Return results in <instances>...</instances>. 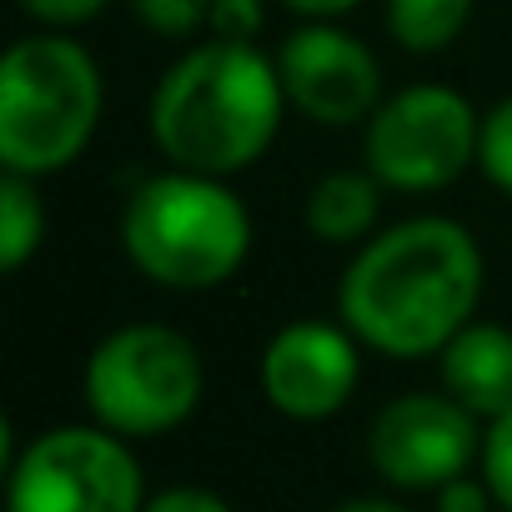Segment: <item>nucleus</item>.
Segmentation results:
<instances>
[{
    "label": "nucleus",
    "mask_w": 512,
    "mask_h": 512,
    "mask_svg": "<svg viewBox=\"0 0 512 512\" xmlns=\"http://www.w3.org/2000/svg\"><path fill=\"white\" fill-rule=\"evenodd\" d=\"M477 166H482V176H487L502 196H512V96L497 101V106L482 116Z\"/></svg>",
    "instance_id": "nucleus-15"
},
{
    "label": "nucleus",
    "mask_w": 512,
    "mask_h": 512,
    "mask_svg": "<svg viewBox=\"0 0 512 512\" xmlns=\"http://www.w3.org/2000/svg\"><path fill=\"white\" fill-rule=\"evenodd\" d=\"M497 512H502V507H497Z\"/></svg>",
    "instance_id": "nucleus-24"
},
{
    "label": "nucleus",
    "mask_w": 512,
    "mask_h": 512,
    "mask_svg": "<svg viewBox=\"0 0 512 512\" xmlns=\"http://www.w3.org/2000/svg\"><path fill=\"white\" fill-rule=\"evenodd\" d=\"M482 302V251L467 226L447 216H412L372 241L337 287L342 327L382 357H437Z\"/></svg>",
    "instance_id": "nucleus-1"
},
{
    "label": "nucleus",
    "mask_w": 512,
    "mask_h": 512,
    "mask_svg": "<svg viewBox=\"0 0 512 512\" xmlns=\"http://www.w3.org/2000/svg\"><path fill=\"white\" fill-rule=\"evenodd\" d=\"M256 377H262V397L272 412L292 422H327L352 402L362 377V352L342 322L302 317L267 342Z\"/></svg>",
    "instance_id": "nucleus-10"
},
{
    "label": "nucleus",
    "mask_w": 512,
    "mask_h": 512,
    "mask_svg": "<svg viewBox=\"0 0 512 512\" xmlns=\"http://www.w3.org/2000/svg\"><path fill=\"white\" fill-rule=\"evenodd\" d=\"M111 0H21V11L31 21H41L46 31H71V26H86L96 21Z\"/></svg>",
    "instance_id": "nucleus-19"
},
{
    "label": "nucleus",
    "mask_w": 512,
    "mask_h": 512,
    "mask_svg": "<svg viewBox=\"0 0 512 512\" xmlns=\"http://www.w3.org/2000/svg\"><path fill=\"white\" fill-rule=\"evenodd\" d=\"M46 241V206L36 181L26 176H0V272H21Z\"/></svg>",
    "instance_id": "nucleus-14"
},
{
    "label": "nucleus",
    "mask_w": 512,
    "mask_h": 512,
    "mask_svg": "<svg viewBox=\"0 0 512 512\" xmlns=\"http://www.w3.org/2000/svg\"><path fill=\"white\" fill-rule=\"evenodd\" d=\"M282 76L256 46H191L151 91V141L176 171L236 176L256 166L282 131Z\"/></svg>",
    "instance_id": "nucleus-2"
},
{
    "label": "nucleus",
    "mask_w": 512,
    "mask_h": 512,
    "mask_svg": "<svg viewBox=\"0 0 512 512\" xmlns=\"http://www.w3.org/2000/svg\"><path fill=\"white\" fill-rule=\"evenodd\" d=\"M367 462L387 487L437 492L482 462V417L447 392L392 397L367 427Z\"/></svg>",
    "instance_id": "nucleus-8"
},
{
    "label": "nucleus",
    "mask_w": 512,
    "mask_h": 512,
    "mask_svg": "<svg viewBox=\"0 0 512 512\" xmlns=\"http://www.w3.org/2000/svg\"><path fill=\"white\" fill-rule=\"evenodd\" d=\"M146 31L166 36V41H186L211 21V0H131Z\"/></svg>",
    "instance_id": "nucleus-16"
},
{
    "label": "nucleus",
    "mask_w": 512,
    "mask_h": 512,
    "mask_svg": "<svg viewBox=\"0 0 512 512\" xmlns=\"http://www.w3.org/2000/svg\"><path fill=\"white\" fill-rule=\"evenodd\" d=\"M337 512H407L402 502H387V497H352V502H342Z\"/></svg>",
    "instance_id": "nucleus-23"
},
{
    "label": "nucleus",
    "mask_w": 512,
    "mask_h": 512,
    "mask_svg": "<svg viewBox=\"0 0 512 512\" xmlns=\"http://www.w3.org/2000/svg\"><path fill=\"white\" fill-rule=\"evenodd\" d=\"M211 41L231 46H256V36L267 31V0H211Z\"/></svg>",
    "instance_id": "nucleus-17"
},
{
    "label": "nucleus",
    "mask_w": 512,
    "mask_h": 512,
    "mask_svg": "<svg viewBox=\"0 0 512 512\" xmlns=\"http://www.w3.org/2000/svg\"><path fill=\"white\" fill-rule=\"evenodd\" d=\"M86 407L116 437L176 432L206 392V367L191 337L161 322H131L96 342L86 362Z\"/></svg>",
    "instance_id": "nucleus-5"
},
{
    "label": "nucleus",
    "mask_w": 512,
    "mask_h": 512,
    "mask_svg": "<svg viewBox=\"0 0 512 512\" xmlns=\"http://www.w3.org/2000/svg\"><path fill=\"white\" fill-rule=\"evenodd\" d=\"M472 21V0H387V36L412 56L447 51Z\"/></svg>",
    "instance_id": "nucleus-13"
},
{
    "label": "nucleus",
    "mask_w": 512,
    "mask_h": 512,
    "mask_svg": "<svg viewBox=\"0 0 512 512\" xmlns=\"http://www.w3.org/2000/svg\"><path fill=\"white\" fill-rule=\"evenodd\" d=\"M96 56L66 31L21 36L0 61V166L26 181L66 171L101 126Z\"/></svg>",
    "instance_id": "nucleus-4"
},
{
    "label": "nucleus",
    "mask_w": 512,
    "mask_h": 512,
    "mask_svg": "<svg viewBox=\"0 0 512 512\" xmlns=\"http://www.w3.org/2000/svg\"><path fill=\"white\" fill-rule=\"evenodd\" d=\"M482 116L452 86H407L367 121V171L387 191H442L477 166Z\"/></svg>",
    "instance_id": "nucleus-7"
},
{
    "label": "nucleus",
    "mask_w": 512,
    "mask_h": 512,
    "mask_svg": "<svg viewBox=\"0 0 512 512\" xmlns=\"http://www.w3.org/2000/svg\"><path fill=\"white\" fill-rule=\"evenodd\" d=\"M437 512H497V497H492L487 482H477V477L467 472V477L437 487Z\"/></svg>",
    "instance_id": "nucleus-21"
},
{
    "label": "nucleus",
    "mask_w": 512,
    "mask_h": 512,
    "mask_svg": "<svg viewBox=\"0 0 512 512\" xmlns=\"http://www.w3.org/2000/svg\"><path fill=\"white\" fill-rule=\"evenodd\" d=\"M272 61H277L287 106L317 126H357V121H372V111L382 106L377 56L332 21L297 26Z\"/></svg>",
    "instance_id": "nucleus-9"
},
{
    "label": "nucleus",
    "mask_w": 512,
    "mask_h": 512,
    "mask_svg": "<svg viewBox=\"0 0 512 512\" xmlns=\"http://www.w3.org/2000/svg\"><path fill=\"white\" fill-rule=\"evenodd\" d=\"M482 482L492 487L497 507L512 512V412L487 422L482 432Z\"/></svg>",
    "instance_id": "nucleus-18"
},
{
    "label": "nucleus",
    "mask_w": 512,
    "mask_h": 512,
    "mask_svg": "<svg viewBox=\"0 0 512 512\" xmlns=\"http://www.w3.org/2000/svg\"><path fill=\"white\" fill-rule=\"evenodd\" d=\"M282 6L297 11V16H307V21H337V16L357 11L362 0H282Z\"/></svg>",
    "instance_id": "nucleus-22"
},
{
    "label": "nucleus",
    "mask_w": 512,
    "mask_h": 512,
    "mask_svg": "<svg viewBox=\"0 0 512 512\" xmlns=\"http://www.w3.org/2000/svg\"><path fill=\"white\" fill-rule=\"evenodd\" d=\"M146 512H236V507L211 487L181 482V487H161L156 497H146Z\"/></svg>",
    "instance_id": "nucleus-20"
},
{
    "label": "nucleus",
    "mask_w": 512,
    "mask_h": 512,
    "mask_svg": "<svg viewBox=\"0 0 512 512\" xmlns=\"http://www.w3.org/2000/svg\"><path fill=\"white\" fill-rule=\"evenodd\" d=\"M121 251L166 292H211L246 267L251 211L226 181L171 166L131 191L121 211Z\"/></svg>",
    "instance_id": "nucleus-3"
},
{
    "label": "nucleus",
    "mask_w": 512,
    "mask_h": 512,
    "mask_svg": "<svg viewBox=\"0 0 512 512\" xmlns=\"http://www.w3.org/2000/svg\"><path fill=\"white\" fill-rule=\"evenodd\" d=\"M442 392L472 417L497 422L512 412V332L497 322H467L442 352Z\"/></svg>",
    "instance_id": "nucleus-11"
},
{
    "label": "nucleus",
    "mask_w": 512,
    "mask_h": 512,
    "mask_svg": "<svg viewBox=\"0 0 512 512\" xmlns=\"http://www.w3.org/2000/svg\"><path fill=\"white\" fill-rule=\"evenodd\" d=\"M377 211H382V181L372 171H332L307 191L302 221L327 246H357L372 241Z\"/></svg>",
    "instance_id": "nucleus-12"
},
{
    "label": "nucleus",
    "mask_w": 512,
    "mask_h": 512,
    "mask_svg": "<svg viewBox=\"0 0 512 512\" xmlns=\"http://www.w3.org/2000/svg\"><path fill=\"white\" fill-rule=\"evenodd\" d=\"M6 512H146V477L126 437L51 427L6 457Z\"/></svg>",
    "instance_id": "nucleus-6"
}]
</instances>
